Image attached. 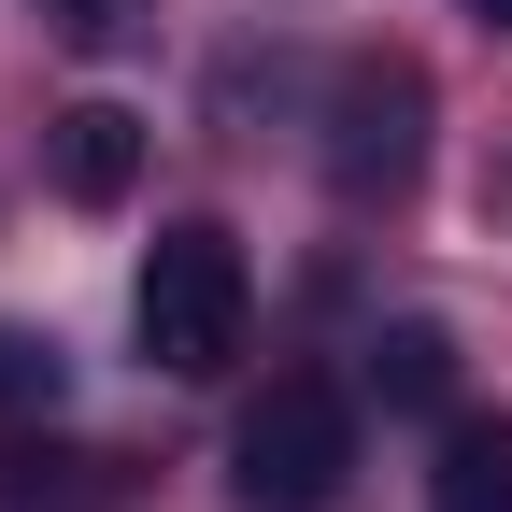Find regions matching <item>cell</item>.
Masks as SVG:
<instances>
[{"label": "cell", "mask_w": 512, "mask_h": 512, "mask_svg": "<svg viewBox=\"0 0 512 512\" xmlns=\"http://www.w3.org/2000/svg\"><path fill=\"white\" fill-rule=\"evenodd\" d=\"M128 328H143V356H157L171 384H214V370L242 356V328H256L242 242H228L214 214H171V228L143 242V285H128Z\"/></svg>", "instance_id": "6da1fadb"}, {"label": "cell", "mask_w": 512, "mask_h": 512, "mask_svg": "<svg viewBox=\"0 0 512 512\" xmlns=\"http://www.w3.org/2000/svg\"><path fill=\"white\" fill-rule=\"evenodd\" d=\"M342 470H356L342 384H271V399L228 427V498H242V512H328Z\"/></svg>", "instance_id": "7a4b0ae2"}, {"label": "cell", "mask_w": 512, "mask_h": 512, "mask_svg": "<svg viewBox=\"0 0 512 512\" xmlns=\"http://www.w3.org/2000/svg\"><path fill=\"white\" fill-rule=\"evenodd\" d=\"M43 157H57V200H72V214H114L128 185H143V114H128V100H72Z\"/></svg>", "instance_id": "3957f363"}, {"label": "cell", "mask_w": 512, "mask_h": 512, "mask_svg": "<svg viewBox=\"0 0 512 512\" xmlns=\"http://www.w3.org/2000/svg\"><path fill=\"white\" fill-rule=\"evenodd\" d=\"M413 171V72H356L342 86V185L370 200V185Z\"/></svg>", "instance_id": "277c9868"}, {"label": "cell", "mask_w": 512, "mask_h": 512, "mask_svg": "<svg viewBox=\"0 0 512 512\" xmlns=\"http://www.w3.org/2000/svg\"><path fill=\"white\" fill-rule=\"evenodd\" d=\"M427 512H512V427H441Z\"/></svg>", "instance_id": "5b68a950"}, {"label": "cell", "mask_w": 512, "mask_h": 512, "mask_svg": "<svg viewBox=\"0 0 512 512\" xmlns=\"http://www.w3.org/2000/svg\"><path fill=\"white\" fill-rule=\"evenodd\" d=\"M370 384H384V399H399V413H427V399H441V384H456V342H441V328H427V313H399V328H384V342H370Z\"/></svg>", "instance_id": "8992f818"}, {"label": "cell", "mask_w": 512, "mask_h": 512, "mask_svg": "<svg viewBox=\"0 0 512 512\" xmlns=\"http://www.w3.org/2000/svg\"><path fill=\"white\" fill-rule=\"evenodd\" d=\"M57 384H72L57 328H0V413H57Z\"/></svg>", "instance_id": "52a82bcc"}, {"label": "cell", "mask_w": 512, "mask_h": 512, "mask_svg": "<svg viewBox=\"0 0 512 512\" xmlns=\"http://www.w3.org/2000/svg\"><path fill=\"white\" fill-rule=\"evenodd\" d=\"M43 15L72 29V43H100V29H114V0H43Z\"/></svg>", "instance_id": "ba28073f"}, {"label": "cell", "mask_w": 512, "mask_h": 512, "mask_svg": "<svg viewBox=\"0 0 512 512\" xmlns=\"http://www.w3.org/2000/svg\"><path fill=\"white\" fill-rule=\"evenodd\" d=\"M470 15H484V29H512V0H470Z\"/></svg>", "instance_id": "9c48e42d"}]
</instances>
